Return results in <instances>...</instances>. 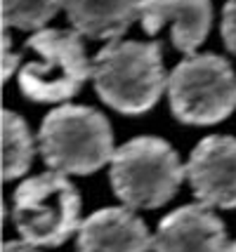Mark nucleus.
Segmentation results:
<instances>
[{
    "label": "nucleus",
    "instance_id": "f257e3e1",
    "mask_svg": "<svg viewBox=\"0 0 236 252\" xmlns=\"http://www.w3.org/2000/svg\"><path fill=\"white\" fill-rule=\"evenodd\" d=\"M92 80L106 106L128 116L146 113L168 90L161 43L111 40L92 62Z\"/></svg>",
    "mask_w": 236,
    "mask_h": 252
},
{
    "label": "nucleus",
    "instance_id": "f03ea898",
    "mask_svg": "<svg viewBox=\"0 0 236 252\" xmlns=\"http://www.w3.org/2000/svg\"><path fill=\"white\" fill-rule=\"evenodd\" d=\"M38 149L47 167L59 175H92L111 163L113 132L106 116L90 106L64 104L45 116Z\"/></svg>",
    "mask_w": 236,
    "mask_h": 252
},
{
    "label": "nucleus",
    "instance_id": "7ed1b4c3",
    "mask_svg": "<svg viewBox=\"0 0 236 252\" xmlns=\"http://www.w3.org/2000/svg\"><path fill=\"white\" fill-rule=\"evenodd\" d=\"M187 170L161 137H135L116 149L109 163L113 193L133 210H154L177 193Z\"/></svg>",
    "mask_w": 236,
    "mask_h": 252
},
{
    "label": "nucleus",
    "instance_id": "20e7f679",
    "mask_svg": "<svg viewBox=\"0 0 236 252\" xmlns=\"http://www.w3.org/2000/svg\"><path fill=\"white\" fill-rule=\"evenodd\" d=\"M12 224L35 248L67 243L83 224L78 189L59 172L26 179L12 193Z\"/></svg>",
    "mask_w": 236,
    "mask_h": 252
},
{
    "label": "nucleus",
    "instance_id": "39448f33",
    "mask_svg": "<svg viewBox=\"0 0 236 252\" xmlns=\"http://www.w3.org/2000/svg\"><path fill=\"white\" fill-rule=\"evenodd\" d=\"M38 59L19 68V88L24 97L40 104H59L76 97L92 76V64L78 31L43 29L29 43Z\"/></svg>",
    "mask_w": 236,
    "mask_h": 252
},
{
    "label": "nucleus",
    "instance_id": "423d86ee",
    "mask_svg": "<svg viewBox=\"0 0 236 252\" xmlns=\"http://www.w3.org/2000/svg\"><path fill=\"white\" fill-rule=\"evenodd\" d=\"M172 116L187 125H217L236 109V73L220 55H191L168 78Z\"/></svg>",
    "mask_w": 236,
    "mask_h": 252
},
{
    "label": "nucleus",
    "instance_id": "0eeeda50",
    "mask_svg": "<svg viewBox=\"0 0 236 252\" xmlns=\"http://www.w3.org/2000/svg\"><path fill=\"white\" fill-rule=\"evenodd\" d=\"M184 170L199 203L222 210L236 208V137L210 134L201 139Z\"/></svg>",
    "mask_w": 236,
    "mask_h": 252
},
{
    "label": "nucleus",
    "instance_id": "6e6552de",
    "mask_svg": "<svg viewBox=\"0 0 236 252\" xmlns=\"http://www.w3.org/2000/svg\"><path fill=\"white\" fill-rule=\"evenodd\" d=\"M222 220L203 203L166 215L154 233V252H229Z\"/></svg>",
    "mask_w": 236,
    "mask_h": 252
},
{
    "label": "nucleus",
    "instance_id": "1a4fd4ad",
    "mask_svg": "<svg viewBox=\"0 0 236 252\" xmlns=\"http://www.w3.org/2000/svg\"><path fill=\"white\" fill-rule=\"evenodd\" d=\"M139 22L149 35L170 26L172 43L184 55L196 50L208 38L213 26L210 0H139Z\"/></svg>",
    "mask_w": 236,
    "mask_h": 252
},
{
    "label": "nucleus",
    "instance_id": "9d476101",
    "mask_svg": "<svg viewBox=\"0 0 236 252\" xmlns=\"http://www.w3.org/2000/svg\"><path fill=\"white\" fill-rule=\"evenodd\" d=\"M78 252H151L154 236L128 208H104L83 220L76 238Z\"/></svg>",
    "mask_w": 236,
    "mask_h": 252
},
{
    "label": "nucleus",
    "instance_id": "9b49d317",
    "mask_svg": "<svg viewBox=\"0 0 236 252\" xmlns=\"http://www.w3.org/2000/svg\"><path fill=\"white\" fill-rule=\"evenodd\" d=\"M64 10L80 35L118 40L139 19V0H64Z\"/></svg>",
    "mask_w": 236,
    "mask_h": 252
},
{
    "label": "nucleus",
    "instance_id": "f8f14e48",
    "mask_svg": "<svg viewBox=\"0 0 236 252\" xmlns=\"http://www.w3.org/2000/svg\"><path fill=\"white\" fill-rule=\"evenodd\" d=\"M34 137L19 113L2 111V177L12 182L26 175L34 160Z\"/></svg>",
    "mask_w": 236,
    "mask_h": 252
},
{
    "label": "nucleus",
    "instance_id": "ddd939ff",
    "mask_svg": "<svg viewBox=\"0 0 236 252\" xmlns=\"http://www.w3.org/2000/svg\"><path fill=\"white\" fill-rule=\"evenodd\" d=\"M62 7L64 0H2V24L5 29L43 31Z\"/></svg>",
    "mask_w": 236,
    "mask_h": 252
},
{
    "label": "nucleus",
    "instance_id": "4468645a",
    "mask_svg": "<svg viewBox=\"0 0 236 252\" xmlns=\"http://www.w3.org/2000/svg\"><path fill=\"white\" fill-rule=\"evenodd\" d=\"M222 43L227 45V50L236 55V0H227V5L222 7Z\"/></svg>",
    "mask_w": 236,
    "mask_h": 252
},
{
    "label": "nucleus",
    "instance_id": "2eb2a0df",
    "mask_svg": "<svg viewBox=\"0 0 236 252\" xmlns=\"http://www.w3.org/2000/svg\"><path fill=\"white\" fill-rule=\"evenodd\" d=\"M19 59H22V55L14 52L10 33L5 31V35H2V78L5 80H10V76L19 68Z\"/></svg>",
    "mask_w": 236,
    "mask_h": 252
},
{
    "label": "nucleus",
    "instance_id": "dca6fc26",
    "mask_svg": "<svg viewBox=\"0 0 236 252\" xmlns=\"http://www.w3.org/2000/svg\"><path fill=\"white\" fill-rule=\"evenodd\" d=\"M2 252H38V250H35V245L26 241H7L2 245Z\"/></svg>",
    "mask_w": 236,
    "mask_h": 252
},
{
    "label": "nucleus",
    "instance_id": "f3484780",
    "mask_svg": "<svg viewBox=\"0 0 236 252\" xmlns=\"http://www.w3.org/2000/svg\"><path fill=\"white\" fill-rule=\"evenodd\" d=\"M229 252H236V241L232 243V248H229Z\"/></svg>",
    "mask_w": 236,
    "mask_h": 252
}]
</instances>
